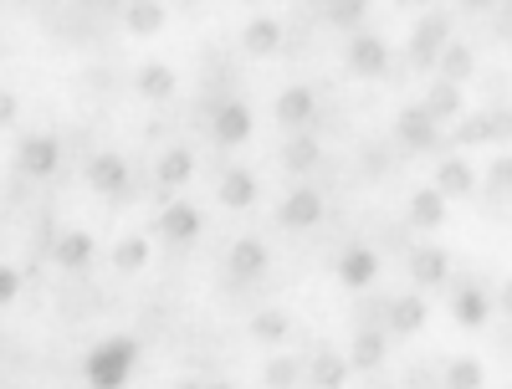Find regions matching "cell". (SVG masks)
<instances>
[{
	"label": "cell",
	"instance_id": "31",
	"mask_svg": "<svg viewBox=\"0 0 512 389\" xmlns=\"http://www.w3.org/2000/svg\"><path fill=\"white\" fill-rule=\"evenodd\" d=\"M287 328H292V318H287V313H256V318H251V338H262V343L287 338Z\"/></svg>",
	"mask_w": 512,
	"mask_h": 389
},
{
	"label": "cell",
	"instance_id": "23",
	"mask_svg": "<svg viewBox=\"0 0 512 389\" xmlns=\"http://www.w3.org/2000/svg\"><path fill=\"white\" fill-rule=\"evenodd\" d=\"M410 277H415L420 287H436V282H446V277H451L446 251H415V256H410Z\"/></svg>",
	"mask_w": 512,
	"mask_h": 389
},
{
	"label": "cell",
	"instance_id": "9",
	"mask_svg": "<svg viewBox=\"0 0 512 389\" xmlns=\"http://www.w3.org/2000/svg\"><path fill=\"white\" fill-rule=\"evenodd\" d=\"M318 113V98L308 93V88H287L282 98H277V123L287 128V134H297V128H308V118Z\"/></svg>",
	"mask_w": 512,
	"mask_h": 389
},
{
	"label": "cell",
	"instance_id": "32",
	"mask_svg": "<svg viewBox=\"0 0 512 389\" xmlns=\"http://www.w3.org/2000/svg\"><path fill=\"white\" fill-rule=\"evenodd\" d=\"M364 11H369V0H328V21H333V26H344V31L359 26Z\"/></svg>",
	"mask_w": 512,
	"mask_h": 389
},
{
	"label": "cell",
	"instance_id": "40",
	"mask_svg": "<svg viewBox=\"0 0 512 389\" xmlns=\"http://www.w3.org/2000/svg\"><path fill=\"white\" fill-rule=\"evenodd\" d=\"M502 313H512V282L502 287Z\"/></svg>",
	"mask_w": 512,
	"mask_h": 389
},
{
	"label": "cell",
	"instance_id": "1",
	"mask_svg": "<svg viewBox=\"0 0 512 389\" xmlns=\"http://www.w3.org/2000/svg\"><path fill=\"white\" fill-rule=\"evenodd\" d=\"M134 359H139V343L134 338H108V343H98V349L88 354L82 374H88L93 389H118L128 379V369H134Z\"/></svg>",
	"mask_w": 512,
	"mask_h": 389
},
{
	"label": "cell",
	"instance_id": "39",
	"mask_svg": "<svg viewBox=\"0 0 512 389\" xmlns=\"http://www.w3.org/2000/svg\"><path fill=\"white\" fill-rule=\"evenodd\" d=\"M461 6H466V11H492L497 0H461Z\"/></svg>",
	"mask_w": 512,
	"mask_h": 389
},
{
	"label": "cell",
	"instance_id": "15",
	"mask_svg": "<svg viewBox=\"0 0 512 389\" xmlns=\"http://www.w3.org/2000/svg\"><path fill=\"white\" fill-rule=\"evenodd\" d=\"M241 47H246L251 57H272V52L282 47V26H277L272 16H256V21L241 31Z\"/></svg>",
	"mask_w": 512,
	"mask_h": 389
},
{
	"label": "cell",
	"instance_id": "10",
	"mask_svg": "<svg viewBox=\"0 0 512 389\" xmlns=\"http://www.w3.org/2000/svg\"><path fill=\"white\" fill-rule=\"evenodd\" d=\"M436 190H441L446 200H456V195H472V190H477V169L466 164L461 154L441 159V169H436Z\"/></svg>",
	"mask_w": 512,
	"mask_h": 389
},
{
	"label": "cell",
	"instance_id": "35",
	"mask_svg": "<svg viewBox=\"0 0 512 389\" xmlns=\"http://www.w3.org/2000/svg\"><path fill=\"white\" fill-rule=\"evenodd\" d=\"M297 374H303V364H297V359H272L267 364V384H277V389H287V384H297Z\"/></svg>",
	"mask_w": 512,
	"mask_h": 389
},
{
	"label": "cell",
	"instance_id": "27",
	"mask_svg": "<svg viewBox=\"0 0 512 389\" xmlns=\"http://www.w3.org/2000/svg\"><path fill=\"white\" fill-rule=\"evenodd\" d=\"M308 379L313 384H323V389H338L349 379V359H338V354H318L313 364H308Z\"/></svg>",
	"mask_w": 512,
	"mask_h": 389
},
{
	"label": "cell",
	"instance_id": "38",
	"mask_svg": "<svg viewBox=\"0 0 512 389\" xmlns=\"http://www.w3.org/2000/svg\"><path fill=\"white\" fill-rule=\"evenodd\" d=\"M16 113H21L16 93H11V88H0V128H6V123H16Z\"/></svg>",
	"mask_w": 512,
	"mask_h": 389
},
{
	"label": "cell",
	"instance_id": "3",
	"mask_svg": "<svg viewBox=\"0 0 512 389\" xmlns=\"http://www.w3.org/2000/svg\"><path fill=\"white\" fill-rule=\"evenodd\" d=\"M57 164H62V149H57L52 134H26V139H21V149H16V169H21L26 180H47V175H57Z\"/></svg>",
	"mask_w": 512,
	"mask_h": 389
},
{
	"label": "cell",
	"instance_id": "42",
	"mask_svg": "<svg viewBox=\"0 0 512 389\" xmlns=\"http://www.w3.org/2000/svg\"><path fill=\"white\" fill-rule=\"evenodd\" d=\"M502 11H507V21H512V0H502Z\"/></svg>",
	"mask_w": 512,
	"mask_h": 389
},
{
	"label": "cell",
	"instance_id": "8",
	"mask_svg": "<svg viewBox=\"0 0 512 389\" xmlns=\"http://www.w3.org/2000/svg\"><path fill=\"white\" fill-rule=\"evenodd\" d=\"M384 67H390V47H384L379 36H354L349 72H359V77H384Z\"/></svg>",
	"mask_w": 512,
	"mask_h": 389
},
{
	"label": "cell",
	"instance_id": "29",
	"mask_svg": "<svg viewBox=\"0 0 512 389\" xmlns=\"http://www.w3.org/2000/svg\"><path fill=\"white\" fill-rule=\"evenodd\" d=\"M149 262V241L144 236H123L118 246H113V267L118 272H139Z\"/></svg>",
	"mask_w": 512,
	"mask_h": 389
},
{
	"label": "cell",
	"instance_id": "43",
	"mask_svg": "<svg viewBox=\"0 0 512 389\" xmlns=\"http://www.w3.org/2000/svg\"><path fill=\"white\" fill-rule=\"evenodd\" d=\"M82 6H108V0H82Z\"/></svg>",
	"mask_w": 512,
	"mask_h": 389
},
{
	"label": "cell",
	"instance_id": "19",
	"mask_svg": "<svg viewBox=\"0 0 512 389\" xmlns=\"http://www.w3.org/2000/svg\"><path fill=\"white\" fill-rule=\"evenodd\" d=\"M425 113H431L436 123H451V118H461V82H436L431 93H425Z\"/></svg>",
	"mask_w": 512,
	"mask_h": 389
},
{
	"label": "cell",
	"instance_id": "14",
	"mask_svg": "<svg viewBox=\"0 0 512 389\" xmlns=\"http://www.w3.org/2000/svg\"><path fill=\"white\" fill-rule=\"evenodd\" d=\"M52 262H57V267H67V272L88 267V262H93V236H88V231H67V236H57Z\"/></svg>",
	"mask_w": 512,
	"mask_h": 389
},
{
	"label": "cell",
	"instance_id": "18",
	"mask_svg": "<svg viewBox=\"0 0 512 389\" xmlns=\"http://www.w3.org/2000/svg\"><path fill=\"white\" fill-rule=\"evenodd\" d=\"M323 159V149H318V139L313 134H303V128H297V134L282 144V164L292 169V175H308V169Z\"/></svg>",
	"mask_w": 512,
	"mask_h": 389
},
{
	"label": "cell",
	"instance_id": "12",
	"mask_svg": "<svg viewBox=\"0 0 512 389\" xmlns=\"http://www.w3.org/2000/svg\"><path fill=\"white\" fill-rule=\"evenodd\" d=\"M154 226H159L164 241H195L200 236V210L195 205H169Z\"/></svg>",
	"mask_w": 512,
	"mask_h": 389
},
{
	"label": "cell",
	"instance_id": "6",
	"mask_svg": "<svg viewBox=\"0 0 512 389\" xmlns=\"http://www.w3.org/2000/svg\"><path fill=\"white\" fill-rule=\"evenodd\" d=\"M88 185L98 195H123L128 190V159L123 154H93L88 159Z\"/></svg>",
	"mask_w": 512,
	"mask_h": 389
},
{
	"label": "cell",
	"instance_id": "30",
	"mask_svg": "<svg viewBox=\"0 0 512 389\" xmlns=\"http://www.w3.org/2000/svg\"><path fill=\"white\" fill-rule=\"evenodd\" d=\"M461 149L466 144H487L492 139V113H472V118H456V134H451Z\"/></svg>",
	"mask_w": 512,
	"mask_h": 389
},
{
	"label": "cell",
	"instance_id": "22",
	"mask_svg": "<svg viewBox=\"0 0 512 389\" xmlns=\"http://www.w3.org/2000/svg\"><path fill=\"white\" fill-rule=\"evenodd\" d=\"M410 221L425 226V231L441 226V221H446V195H441L436 185H431V190H415V200H410Z\"/></svg>",
	"mask_w": 512,
	"mask_h": 389
},
{
	"label": "cell",
	"instance_id": "28",
	"mask_svg": "<svg viewBox=\"0 0 512 389\" xmlns=\"http://www.w3.org/2000/svg\"><path fill=\"white\" fill-rule=\"evenodd\" d=\"M190 175H195V154L190 149H169L159 159V185H185Z\"/></svg>",
	"mask_w": 512,
	"mask_h": 389
},
{
	"label": "cell",
	"instance_id": "37",
	"mask_svg": "<svg viewBox=\"0 0 512 389\" xmlns=\"http://www.w3.org/2000/svg\"><path fill=\"white\" fill-rule=\"evenodd\" d=\"M492 139H512V108H492Z\"/></svg>",
	"mask_w": 512,
	"mask_h": 389
},
{
	"label": "cell",
	"instance_id": "21",
	"mask_svg": "<svg viewBox=\"0 0 512 389\" xmlns=\"http://www.w3.org/2000/svg\"><path fill=\"white\" fill-rule=\"evenodd\" d=\"M384 364V338L379 328H359L354 333V349H349V369H379Z\"/></svg>",
	"mask_w": 512,
	"mask_h": 389
},
{
	"label": "cell",
	"instance_id": "16",
	"mask_svg": "<svg viewBox=\"0 0 512 389\" xmlns=\"http://www.w3.org/2000/svg\"><path fill=\"white\" fill-rule=\"evenodd\" d=\"M451 313H456V323H466V328H482L487 313H492V297H487L482 287H461V292L451 297Z\"/></svg>",
	"mask_w": 512,
	"mask_h": 389
},
{
	"label": "cell",
	"instance_id": "25",
	"mask_svg": "<svg viewBox=\"0 0 512 389\" xmlns=\"http://www.w3.org/2000/svg\"><path fill=\"white\" fill-rule=\"evenodd\" d=\"M134 88H139L144 98L164 103V98H175V72H169V67H159V62H149V67L139 72V82H134Z\"/></svg>",
	"mask_w": 512,
	"mask_h": 389
},
{
	"label": "cell",
	"instance_id": "5",
	"mask_svg": "<svg viewBox=\"0 0 512 389\" xmlns=\"http://www.w3.org/2000/svg\"><path fill=\"white\" fill-rule=\"evenodd\" d=\"M277 221H282L287 231L318 226V221H323V195H318V190H292V195L277 205Z\"/></svg>",
	"mask_w": 512,
	"mask_h": 389
},
{
	"label": "cell",
	"instance_id": "2",
	"mask_svg": "<svg viewBox=\"0 0 512 389\" xmlns=\"http://www.w3.org/2000/svg\"><path fill=\"white\" fill-rule=\"evenodd\" d=\"M446 41H451V21H446L441 11H425L420 26L410 31V62H415L420 72H425V67H436L441 52H446Z\"/></svg>",
	"mask_w": 512,
	"mask_h": 389
},
{
	"label": "cell",
	"instance_id": "34",
	"mask_svg": "<svg viewBox=\"0 0 512 389\" xmlns=\"http://www.w3.org/2000/svg\"><path fill=\"white\" fill-rule=\"evenodd\" d=\"M487 190H492V195H512V154H497V159H492Z\"/></svg>",
	"mask_w": 512,
	"mask_h": 389
},
{
	"label": "cell",
	"instance_id": "26",
	"mask_svg": "<svg viewBox=\"0 0 512 389\" xmlns=\"http://www.w3.org/2000/svg\"><path fill=\"white\" fill-rule=\"evenodd\" d=\"M436 67H441L446 82H466V77L477 72V57H472V47H456V41H446V52H441Z\"/></svg>",
	"mask_w": 512,
	"mask_h": 389
},
{
	"label": "cell",
	"instance_id": "33",
	"mask_svg": "<svg viewBox=\"0 0 512 389\" xmlns=\"http://www.w3.org/2000/svg\"><path fill=\"white\" fill-rule=\"evenodd\" d=\"M446 384H451V389H477V384H482V364H477V359L446 364Z\"/></svg>",
	"mask_w": 512,
	"mask_h": 389
},
{
	"label": "cell",
	"instance_id": "13",
	"mask_svg": "<svg viewBox=\"0 0 512 389\" xmlns=\"http://www.w3.org/2000/svg\"><path fill=\"white\" fill-rule=\"evenodd\" d=\"M262 272H267V246L251 241V236L236 241V246H231V277H236V282H256Z\"/></svg>",
	"mask_w": 512,
	"mask_h": 389
},
{
	"label": "cell",
	"instance_id": "24",
	"mask_svg": "<svg viewBox=\"0 0 512 389\" xmlns=\"http://www.w3.org/2000/svg\"><path fill=\"white\" fill-rule=\"evenodd\" d=\"M425 318H431L425 297H395L390 302V328L395 333H415V328H425Z\"/></svg>",
	"mask_w": 512,
	"mask_h": 389
},
{
	"label": "cell",
	"instance_id": "4",
	"mask_svg": "<svg viewBox=\"0 0 512 389\" xmlns=\"http://www.w3.org/2000/svg\"><path fill=\"white\" fill-rule=\"evenodd\" d=\"M436 118L425 113V103L420 108H405L400 118H395V134H400V144L405 149H420V154H431V149H441V134H436Z\"/></svg>",
	"mask_w": 512,
	"mask_h": 389
},
{
	"label": "cell",
	"instance_id": "36",
	"mask_svg": "<svg viewBox=\"0 0 512 389\" xmlns=\"http://www.w3.org/2000/svg\"><path fill=\"white\" fill-rule=\"evenodd\" d=\"M11 297H21V272L16 267H0V308H6Z\"/></svg>",
	"mask_w": 512,
	"mask_h": 389
},
{
	"label": "cell",
	"instance_id": "11",
	"mask_svg": "<svg viewBox=\"0 0 512 389\" xmlns=\"http://www.w3.org/2000/svg\"><path fill=\"white\" fill-rule=\"evenodd\" d=\"M216 139H221V144H246V139H251V108H246V103L231 98V103L216 108Z\"/></svg>",
	"mask_w": 512,
	"mask_h": 389
},
{
	"label": "cell",
	"instance_id": "41",
	"mask_svg": "<svg viewBox=\"0 0 512 389\" xmlns=\"http://www.w3.org/2000/svg\"><path fill=\"white\" fill-rule=\"evenodd\" d=\"M395 6H425V0H395Z\"/></svg>",
	"mask_w": 512,
	"mask_h": 389
},
{
	"label": "cell",
	"instance_id": "7",
	"mask_svg": "<svg viewBox=\"0 0 512 389\" xmlns=\"http://www.w3.org/2000/svg\"><path fill=\"white\" fill-rule=\"evenodd\" d=\"M374 277H379V251L349 246L344 256H338V282H344V287H369Z\"/></svg>",
	"mask_w": 512,
	"mask_h": 389
},
{
	"label": "cell",
	"instance_id": "17",
	"mask_svg": "<svg viewBox=\"0 0 512 389\" xmlns=\"http://www.w3.org/2000/svg\"><path fill=\"white\" fill-rule=\"evenodd\" d=\"M216 195H221L226 210H246V205H256V175H246V169H226Z\"/></svg>",
	"mask_w": 512,
	"mask_h": 389
},
{
	"label": "cell",
	"instance_id": "20",
	"mask_svg": "<svg viewBox=\"0 0 512 389\" xmlns=\"http://www.w3.org/2000/svg\"><path fill=\"white\" fill-rule=\"evenodd\" d=\"M123 26L134 31V36H154V31L164 26V6H159V0H128Z\"/></svg>",
	"mask_w": 512,
	"mask_h": 389
}]
</instances>
